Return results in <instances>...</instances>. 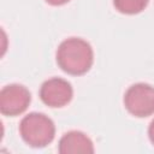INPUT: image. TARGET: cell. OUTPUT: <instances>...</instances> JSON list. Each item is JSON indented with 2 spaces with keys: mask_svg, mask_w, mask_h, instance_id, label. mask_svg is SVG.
Instances as JSON below:
<instances>
[{
  "mask_svg": "<svg viewBox=\"0 0 154 154\" xmlns=\"http://www.w3.org/2000/svg\"><path fill=\"white\" fill-rule=\"evenodd\" d=\"M57 63L69 75H83L90 70L94 63L93 48L89 42L81 37H69L57 49Z\"/></svg>",
  "mask_w": 154,
  "mask_h": 154,
  "instance_id": "6da1fadb",
  "label": "cell"
},
{
  "mask_svg": "<svg viewBox=\"0 0 154 154\" xmlns=\"http://www.w3.org/2000/svg\"><path fill=\"white\" fill-rule=\"evenodd\" d=\"M19 134L24 142L29 146L42 148L54 140L55 125L46 114L32 112L26 114L20 120Z\"/></svg>",
  "mask_w": 154,
  "mask_h": 154,
  "instance_id": "7a4b0ae2",
  "label": "cell"
},
{
  "mask_svg": "<svg viewBox=\"0 0 154 154\" xmlns=\"http://www.w3.org/2000/svg\"><path fill=\"white\" fill-rule=\"evenodd\" d=\"M124 106L135 117L144 118L154 113V87L147 83H136L124 94Z\"/></svg>",
  "mask_w": 154,
  "mask_h": 154,
  "instance_id": "3957f363",
  "label": "cell"
},
{
  "mask_svg": "<svg viewBox=\"0 0 154 154\" xmlns=\"http://www.w3.org/2000/svg\"><path fill=\"white\" fill-rule=\"evenodd\" d=\"M31 101L30 91L22 84H8L0 91V112L4 116L22 114Z\"/></svg>",
  "mask_w": 154,
  "mask_h": 154,
  "instance_id": "277c9868",
  "label": "cell"
},
{
  "mask_svg": "<svg viewBox=\"0 0 154 154\" xmlns=\"http://www.w3.org/2000/svg\"><path fill=\"white\" fill-rule=\"evenodd\" d=\"M73 96L71 84L60 77H53L45 81L40 88V97L42 102L49 107L59 108L66 106Z\"/></svg>",
  "mask_w": 154,
  "mask_h": 154,
  "instance_id": "5b68a950",
  "label": "cell"
},
{
  "mask_svg": "<svg viewBox=\"0 0 154 154\" xmlns=\"http://www.w3.org/2000/svg\"><path fill=\"white\" fill-rule=\"evenodd\" d=\"M58 150L61 154H91L94 153V144L84 132L73 130L60 138Z\"/></svg>",
  "mask_w": 154,
  "mask_h": 154,
  "instance_id": "8992f818",
  "label": "cell"
},
{
  "mask_svg": "<svg viewBox=\"0 0 154 154\" xmlns=\"http://www.w3.org/2000/svg\"><path fill=\"white\" fill-rule=\"evenodd\" d=\"M149 0H113V6L116 10L124 14H137L142 12Z\"/></svg>",
  "mask_w": 154,
  "mask_h": 154,
  "instance_id": "52a82bcc",
  "label": "cell"
},
{
  "mask_svg": "<svg viewBox=\"0 0 154 154\" xmlns=\"http://www.w3.org/2000/svg\"><path fill=\"white\" fill-rule=\"evenodd\" d=\"M148 136H149V140H150V142L153 143V146H154V119L150 122V124H149V128H148Z\"/></svg>",
  "mask_w": 154,
  "mask_h": 154,
  "instance_id": "ba28073f",
  "label": "cell"
},
{
  "mask_svg": "<svg viewBox=\"0 0 154 154\" xmlns=\"http://www.w3.org/2000/svg\"><path fill=\"white\" fill-rule=\"evenodd\" d=\"M70 0H46L47 4L52 5V6H60V5H64L66 2H69Z\"/></svg>",
  "mask_w": 154,
  "mask_h": 154,
  "instance_id": "9c48e42d",
  "label": "cell"
}]
</instances>
